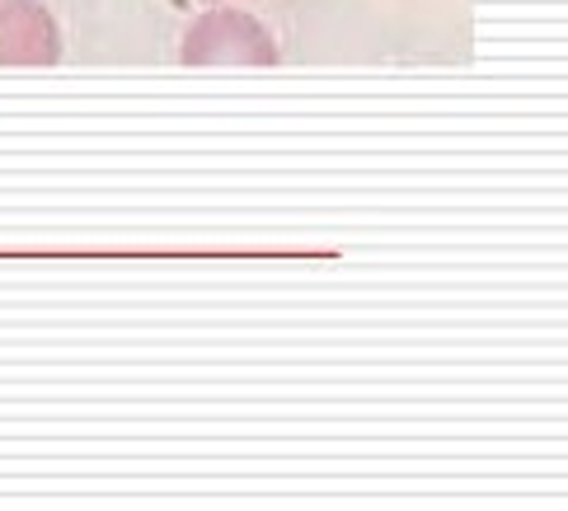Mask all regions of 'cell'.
I'll use <instances>...</instances> for the list:
<instances>
[{"label":"cell","instance_id":"6da1fadb","mask_svg":"<svg viewBox=\"0 0 568 511\" xmlns=\"http://www.w3.org/2000/svg\"><path fill=\"white\" fill-rule=\"evenodd\" d=\"M184 61H258V67H273L277 61V43L268 38V29L254 24L250 14L221 10L197 19L184 38Z\"/></svg>","mask_w":568,"mask_h":511},{"label":"cell","instance_id":"7a4b0ae2","mask_svg":"<svg viewBox=\"0 0 568 511\" xmlns=\"http://www.w3.org/2000/svg\"><path fill=\"white\" fill-rule=\"evenodd\" d=\"M62 57V33H57L52 14L33 0H10L0 10V61H33V67H48V61Z\"/></svg>","mask_w":568,"mask_h":511},{"label":"cell","instance_id":"3957f363","mask_svg":"<svg viewBox=\"0 0 568 511\" xmlns=\"http://www.w3.org/2000/svg\"><path fill=\"white\" fill-rule=\"evenodd\" d=\"M6 6H10V0H0V10H6Z\"/></svg>","mask_w":568,"mask_h":511}]
</instances>
